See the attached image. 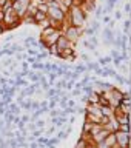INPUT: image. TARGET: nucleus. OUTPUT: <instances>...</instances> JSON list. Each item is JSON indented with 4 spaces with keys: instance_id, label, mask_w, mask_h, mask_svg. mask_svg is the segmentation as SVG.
<instances>
[{
    "instance_id": "1",
    "label": "nucleus",
    "mask_w": 131,
    "mask_h": 148,
    "mask_svg": "<svg viewBox=\"0 0 131 148\" xmlns=\"http://www.w3.org/2000/svg\"><path fill=\"white\" fill-rule=\"evenodd\" d=\"M69 20H71V26L80 28L83 25V20H85V14H83L79 8H73L71 14H69Z\"/></svg>"
},
{
    "instance_id": "2",
    "label": "nucleus",
    "mask_w": 131,
    "mask_h": 148,
    "mask_svg": "<svg viewBox=\"0 0 131 148\" xmlns=\"http://www.w3.org/2000/svg\"><path fill=\"white\" fill-rule=\"evenodd\" d=\"M114 137H116V143H117L120 148H130V133L116 131Z\"/></svg>"
},
{
    "instance_id": "3",
    "label": "nucleus",
    "mask_w": 131,
    "mask_h": 148,
    "mask_svg": "<svg viewBox=\"0 0 131 148\" xmlns=\"http://www.w3.org/2000/svg\"><path fill=\"white\" fill-rule=\"evenodd\" d=\"M46 16H48L51 20L62 22L63 17H65V12H63L60 8H51V6H48V12H46Z\"/></svg>"
},
{
    "instance_id": "4",
    "label": "nucleus",
    "mask_w": 131,
    "mask_h": 148,
    "mask_svg": "<svg viewBox=\"0 0 131 148\" xmlns=\"http://www.w3.org/2000/svg\"><path fill=\"white\" fill-rule=\"evenodd\" d=\"M79 34H80V28H76V26H71V25H69V26L67 28V31H65V36H63V37H67L69 42H74V40H77Z\"/></svg>"
},
{
    "instance_id": "5",
    "label": "nucleus",
    "mask_w": 131,
    "mask_h": 148,
    "mask_svg": "<svg viewBox=\"0 0 131 148\" xmlns=\"http://www.w3.org/2000/svg\"><path fill=\"white\" fill-rule=\"evenodd\" d=\"M56 46H57V53H60V51H63V49H67V48H71L73 42H69L67 37L60 36L59 39H57V42H56Z\"/></svg>"
},
{
    "instance_id": "6",
    "label": "nucleus",
    "mask_w": 131,
    "mask_h": 148,
    "mask_svg": "<svg viewBox=\"0 0 131 148\" xmlns=\"http://www.w3.org/2000/svg\"><path fill=\"white\" fill-rule=\"evenodd\" d=\"M104 37H105V43H113L114 40V32L110 28H104Z\"/></svg>"
},
{
    "instance_id": "7",
    "label": "nucleus",
    "mask_w": 131,
    "mask_h": 148,
    "mask_svg": "<svg viewBox=\"0 0 131 148\" xmlns=\"http://www.w3.org/2000/svg\"><path fill=\"white\" fill-rule=\"evenodd\" d=\"M25 46L26 48H37V46H39V42H37L32 36H28L25 39Z\"/></svg>"
},
{
    "instance_id": "8",
    "label": "nucleus",
    "mask_w": 131,
    "mask_h": 148,
    "mask_svg": "<svg viewBox=\"0 0 131 148\" xmlns=\"http://www.w3.org/2000/svg\"><path fill=\"white\" fill-rule=\"evenodd\" d=\"M40 76H42V74H40V73H36V71H28V74H26V77L29 79L32 83L39 82V80H40Z\"/></svg>"
},
{
    "instance_id": "9",
    "label": "nucleus",
    "mask_w": 131,
    "mask_h": 148,
    "mask_svg": "<svg viewBox=\"0 0 131 148\" xmlns=\"http://www.w3.org/2000/svg\"><path fill=\"white\" fill-rule=\"evenodd\" d=\"M32 18H34V23H42L43 20H46V14L40 12V11H36V14L32 16Z\"/></svg>"
},
{
    "instance_id": "10",
    "label": "nucleus",
    "mask_w": 131,
    "mask_h": 148,
    "mask_svg": "<svg viewBox=\"0 0 131 148\" xmlns=\"http://www.w3.org/2000/svg\"><path fill=\"white\" fill-rule=\"evenodd\" d=\"M48 139H49V136H40V137L36 139V142H37V145L46 147V145H48Z\"/></svg>"
},
{
    "instance_id": "11",
    "label": "nucleus",
    "mask_w": 131,
    "mask_h": 148,
    "mask_svg": "<svg viewBox=\"0 0 131 148\" xmlns=\"http://www.w3.org/2000/svg\"><path fill=\"white\" fill-rule=\"evenodd\" d=\"M113 62V59L110 57V56H106V57H99V65L100 66H105V65H110Z\"/></svg>"
},
{
    "instance_id": "12",
    "label": "nucleus",
    "mask_w": 131,
    "mask_h": 148,
    "mask_svg": "<svg viewBox=\"0 0 131 148\" xmlns=\"http://www.w3.org/2000/svg\"><path fill=\"white\" fill-rule=\"evenodd\" d=\"M74 71H77L79 74H86L88 73V68H86V65H77Z\"/></svg>"
},
{
    "instance_id": "13",
    "label": "nucleus",
    "mask_w": 131,
    "mask_h": 148,
    "mask_svg": "<svg viewBox=\"0 0 131 148\" xmlns=\"http://www.w3.org/2000/svg\"><path fill=\"white\" fill-rule=\"evenodd\" d=\"M45 74H46V76H48V79H49L48 83L53 86V83L56 82V79H57V74H56V73H45Z\"/></svg>"
},
{
    "instance_id": "14",
    "label": "nucleus",
    "mask_w": 131,
    "mask_h": 148,
    "mask_svg": "<svg viewBox=\"0 0 131 148\" xmlns=\"http://www.w3.org/2000/svg\"><path fill=\"white\" fill-rule=\"evenodd\" d=\"M31 68H32V71H34V69L43 71V63H42V62H34V63H31Z\"/></svg>"
},
{
    "instance_id": "15",
    "label": "nucleus",
    "mask_w": 131,
    "mask_h": 148,
    "mask_svg": "<svg viewBox=\"0 0 131 148\" xmlns=\"http://www.w3.org/2000/svg\"><path fill=\"white\" fill-rule=\"evenodd\" d=\"M117 131H122V133H130V123H120Z\"/></svg>"
},
{
    "instance_id": "16",
    "label": "nucleus",
    "mask_w": 131,
    "mask_h": 148,
    "mask_svg": "<svg viewBox=\"0 0 131 148\" xmlns=\"http://www.w3.org/2000/svg\"><path fill=\"white\" fill-rule=\"evenodd\" d=\"M37 11H40V12H48V5L46 3H43V2H40V5L37 6Z\"/></svg>"
},
{
    "instance_id": "17",
    "label": "nucleus",
    "mask_w": 131,
    "mask_h": 148,
    "mask_svg": "<svg viewBox=\"0 0 131 148\" xmlns=\"http://www.w3.org/2000/svg\"><path fill=\"white\" fill-rule=\"evenodd\" d=\"M37 54H39V49L37 48H28V56H34L36 57Z\"/></svg>"
},
{
    "instance_id": "18",
    "label": "nucleus",
    "mask_w": 131,
    "mask_h": 148,
    "mask_svg": "<svg viewBox=\"0 0 131 148\" xmlns=\"http://www.w3.org/2000/svg\"><path fill=\"white\" fill-rule=\"evenodd\" d=\"M69 94H71V96H82V90H77V88H73V90L69 91Z\"/></svg>"
},
{
    "instance_id": "19",
    "label": "nucleus",
    "mask_w": 131,
    "mask_h": 148,
    "mask_svg": "<svg viewBox=\"0 0 131 148\" xmlns=\"http://www.w3.org/2000/svg\"><path fill=\"white\" fill-rule=\"evenodd\" d=\"M29 120H31V117H29L28 114H23L22 117H20V122H23V123H28Z\"/></svg>"
},
{
    "instance_id": "20",
    "label": "nucleus",
    "mask_w": 131,
    "mask_h": 148,
    "mask_svg": "<svg viewBox=\"0 0 131 148\" xmlns=\"http://www.w3.org/2000/svg\"><path fill=\"white\" fill-rule=\"evenodd\" d=\"M22 71L28 73L29 71V66H28V62H22Z\"/></svg>"
},
{
    "instance_id": "21",
    "label": "nucleus",
    "mask_w": 131,
    "mask_h": 148,
    "mask_svg": "<svg viewBox=\"0 0 131 148\" xmlns=\"http://www.w3.org/2000/svg\"><path fill=\"white\" fill-rule=\"evenodd\" d=\"M28 130H31V131H36V130H37L36 123H28Z\"/></svg>"
},
{
    "instance_id": "22",
    "label": "nucleus",
    "mask_w": 131,
    "mask_h": 148,
    "mask_svg": "<svg viewBox=\"0 0 131 148\" xmlns=\"http://www.w3.org/2000/svg\"><path fill=\"white\" fill-rule=\"evenodd\" d=\"M43 125H45V122H43V120H37L36 127H37V128H43Z\"/></svg>"
},
{
    "instance_id": "23",
    "label": "nucleus",
    "mask_w": 131,
    "mask_h": 148,
    "mask_svg": "<svg viewBox=\"0 0 131 148\" xmlns=\"http://www.w3.org/2000/svg\"><path fill=\"white\" fill-rule=\"evenodd\" d=\"M28 148H39V145H37V142L34 140V142H31L29 145H28Z\"/></svg>"
},
{
    "instance_id": "24",
    "label": "nucleus",
    "mask_w": 131,
    "mask_h": 148,
    "mask_svg": "<svg viewBox=\"0 0 131 148\" xmlns=\"http://www.w3.org/2000/svg\"><path fill=\"white\" fill-rule=\"evenodd\" d=\"M82 59L86 60V62H90V56H88V54H82Z\"/></svg>"
},
{
    "instance_id": "25",
    "label": "nucleus",
    "mask_w": 131,
    "mask_h": 148,
    "mask_svg": "<svg viewBox=\"0 0 131 148\" xmlns=\"http://www.w3.org/2000/svg\"><path fill=\"white\" fill-rule=\"evenodd\" d=\"M125 12H127V14H130V3H127V5H125Z\"/></svg>"
},
{
    "instance_id": "26",
    "label": "nucleus",
    "mask_w": 131,
    "mask_h": 148,
    "mask_svg": "<svg viewBox=\"0 0 131 148\" xmlns=\"http://www.w3.org/2000/svg\"><path fill=\"white\" fill-rule=\"evenodd\" d=\"M116 18H120V17H122V12H120V11H117V12H116V16H114Z\"/></svg>"
},
{
    "instance_id": "27",
    "label": "nucleus",
    "mask_w": 131,
    "mask_h": 148,
    "mask_svg": "<svg viewBox=\"0 0 131 148\" xmlns=\"http://www.w3.org/2000/svg\"><path fill=\"white\" fill-rule=\"evenodd\" d=\"M104 22H105V23H108V22H110V17H108V16H105V17H104Z\"/></svg>"
},
{
    "instance_id": "28",
    "label": "nucleus",
    "mask_w": 131,
    "mask_h": 148,
    "mask_svg": "<svg viewBox=\"0 0 131 148\" xmlns=\"http://www.w3.org/2000/svg\"><path fill=\"white\" fill-rule=\"evenodd\" d=\"M3 31H5V28H3L2 25H0V34H2V32H3Z\"/></svg>"
},
{
    "instance_id": "29",
    "label": "nucleus",
    "mask_w": 131,
    "mask_h": 148,
    "mask_svg": "<svg viewBox=\"0 0 131 148\" xmlns=\"http://www.w3.org/2000/svg\"><path fill=\"white\" fill-rule=\"evenodd\" d=\"M2 18H3V14H2V12H0V22H2Z\"/></svg>"
},
{
    "instance_id": "30",
    "label": "nucleus",
    "mask_w": 131,
    "mask_h": 148,
    "mask_svg": "<svg viewBox=\"0 0 131 148\" xmlns=\"http://www.w3.org/2000/svg\"><path fill=\"white\" fill-rule=\"evenodd\" d=\"M88 2H93V0H88Z\"/></svg>"
}]
</instances>
